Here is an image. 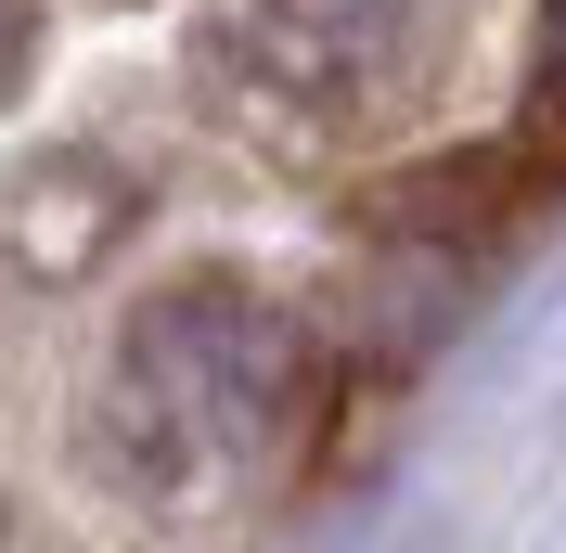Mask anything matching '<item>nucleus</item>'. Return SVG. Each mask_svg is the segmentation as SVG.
Segmentation results:
<instances>
[{
  "label": "nucleus",
  "mask_w": 566,
  "mask_h": 553,
  "mask_svg": "<svg viewBox=\"0 0 566 553\" xmlns=\"http://www.w3.org/2000/svg\"><path fill=\"white\" fill-rule=\"evenodd\" d=\"M541 104L566 116V0H541Z\"/></svg>",
  "instance_id": "nucleus-5"
},
{
  "label": "nucleus",
  "mask_w": 566,
  "mask_h": 553,
  "mask_svg": "<svg viewBox=\"0 0 566 553\" xmlns=\"http://www.w3.org/2000/svg\"><path fill=\"white\" fill-rule=\"evenodd\" d=\"M310 322L245 271H180L116 322L77 399V463L129 515H232L310 438Z\"/></svg>",
  "instance_id": "nucleus-1"
},
{
  "label": "nucleus",
  "mask_w": 566,
  "mask_h": 553,
  "mask_svg": "<svg viewBox=\"0 0 566 553\" xmlns=\"http://www.w3.org/2000/svg\"><path fill=\"white\" fill-rule=\"evenodd\" d=\"M129 219H142V194L104 168V155H52V168H27L13 194H0V244H13V271H27V283L104 271Z\"/></svg>",
  "instance_id": "nucleus-3"
},
{
  "label": "nucleus",
  "mask_w": 566,
  "mask_h": 553,
  "mask_svg": "<svg viewBox=\"0 0 566 553\" xmlns=\"http://www.w3.org/2000/svg\"><path fill=\"white\" fill-rule=\"evenodd\" d=\"M0 528H13V515H0Z\"/></svg>",
  "instance_id": "nucleus-6"
},
{
  "label": "nucleus",
  "mask_w": 566,
  "mask_h": 553,
  "mask_svg": "<svg viewBox=\"0 0 566 553\" xmlns=\"http://www.w3.org/2000/svg\"><path fill=\"white\" fill-rule=\"evenodd\" d=\"M438 0H219L207 13V77L245 116H296V129H335V116L387 104L412 77Z\"/></svg>",
  "instance_id": "nucleus-2"
},
{
  "label": "nucleus",
  "mask_w": 566,
  "mask_h": 553,
  "mask_svg": "<svg viewBox=\"0 0 566 553\" xmlns=\"http://www.w3.org/2000/svg\"><path fill=\"white\" fill-rule=\"evenodd\" d=\"M39 52V0H0V104H13V77H27Z\"/></svg>",
  "instance_id": "nucleus-4"
}]
</instances>
